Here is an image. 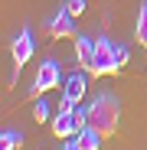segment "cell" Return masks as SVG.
Returning <instances> with one entry per match:
<instances>
[{
    "mask_svg": "<svg viewBox=\"0 0 147 150\" xmlns=\"http://www.w3.org/2000/svg\"><path fill=\"white\" fill-rule=\"evenodd\" d=\"M33 117H36L39 124H46V121H53V105H49V101H46L43 95L36 98V105H33Z\"/></svg>",
    "mask_w": 147,
    "mask_h": 150,
    "instance_id": "obj_10",
    "label": "cell"
},
{
    "mask_svg": "<svg viewBox=\"0 0 147 150\" xmlns=\"http://www.w3.org/2000/svg\"><path fill=\"white\" fill-rule=\"evenodd\" d=\"M53 134H56L59 140H69V137H75V134H79L75 105L65 101V98H62V105H59V111H56V117H53Z\"/></svg>",
    "mask_w": 147,
    "mask_h": 150,
    "instance_id": "obj_4",
    "label": "cell"
},
{
    "mask_svg": "<svg viewBox=\"0 0 147 150\" xmlns=\"http://www.w3.org/2000/svg\"><path fill=\"white\" fill-rule=\"evenodd\" d=\"M88 124H92L102 137H114V134H118V124H121L118 98H111V95H98L95 101L88 105Z\"/></svg>",
    "mask_w": 147,
    "mask_h": 150,
    "instance_id": "obj_1",
    "label": "cell"
},
{
    "mask_svg": "<svg viewBox=\"0 0 147 150\" xmlns=\"http://www.w3.org/2000/svg\"><path fill=\"white\" fill-rule=\"evenodd\" d=\"M128 59H131V56H128V49H124V46H118V62H121V69L128 65Z\"/></svg>",
    "mask_w": 147,
    "mask_h": 150,
    "instance_id": "obj_14",
    "label": "cell"
},
{
    "mask_svg": "<svg viewBox=\"0 0 147 150\" xmlns=\"http://www.w3.org/2000/svg\"><path fill=\"white\" fill-rule=\"evenodd\" d=\"M33 52H36V36H33V30H23V33L13 39V46H10V56H13V75H10V85L20 79V69L33 59Z\"/></svg>",
    "mask_w": 147,
    "mask_h": 150,
    "instance_id": "obj_3",
    "label": "cell"
},
{
    "mask_svg": "<svg viewBox=\"0 0 147 150\" xmlns=\"http://www.w3.org/2000/svg\"><path fill=\"white\" fill-rule=\"evenodd\" d=\"M92 56H95V39L75 36V59H79L82 69H92Z\"/></svg>",
    "mask_w": 147,
    "mask_h": 150,
    "instance_id": "obj_8",
    "label": "cell"
},
{
    "mask_svg": "<svg viewBox=\"0 0 147 150\" xmlns=\"http://www.w3.org/2000/svg\"><path fill=\"white\" fill-rule=\"evenodd\" d=\"M88 72V69H85ZM85 72H72L69 79L62 82V98L72 105H82L85 101V88H88V79H85Z\"/></svg>",
    "mask_w": 147,
    "mask_h": 150,
    "instance_id": "obj_6",
    "label": "cell"
},
{
    "mask_svg": "<svg viewBox=\"0 0 147 150\" xmlns=\"http://www.w3.org/2000/svg\"><path fill=\"white\" fill-rule=\"evenodd\" d=\"M75 140H79L82 150H98V147H102V134H98L92 124H88V127H82V131L75 134Z\"/></svg>",
    "mask_w": 147,
    "mask_h": 150,
    "instance_id": "obj_9",
    "label": "cell"
},
{
    "mask_svg": "<svg viewBox=\"0 0 147 150\" xmlns=\"http://www.w3.org/2000/svg\"><path fill=\"white\" fill-rule=\"evenodd\" d=\"M59 79H62V65L56 62V59H46L43 65H39V72H36V82H33V88H30V95H46V91H53L56 85H59Z\"/></svg>",
    "mask_w": 147,
    "mask_h": 150,
    "instance_id": "obj_5",
    "label": "cell"
},
{
    "mask_svg": "<svg viewBox=\"0 0 147 150\" xmlns=\"http://www.w3.org/2000/svg\"><path fill=\"white\" fill-rule=\"evenodd\" d=\"M134 36L147 49V4H141V10H137V30H134Z\"/></svg>",
    "mask_w": 147,
    "mask_h": 150,
    "instance_id": "obj_11",
    "label": "cell"
},
{
    "mask_svg": "<svg viewBox=\"0 0 147 150\" xmlns=\"http://www.w3.org/2000/svg\"><path fill=\"white\" fill-rule=\"evenodd\" d=\"M118 69H121V62H118V46H111L108 36H98V39H95V56H92L88 75H114Z\"/></svg>",
    "mask_w": 147,
    "mask_h": 150,
    "instance_id": "obj_2",
    "label": "cell"
},
{
    "mask_svg": "<svg viewBox=\"0 0 147 150\" xmlns=\"http://www.w3.org/2000/svg\"><path fill=\"white\" fill-rule=\"evenodd\" d=\"M72 20H75V16H72L65 7L53 16V20H49V36H53V39H65V36H75V26H72Z\"/></svg>",
    "mask_w": 147,
    "mask_h": 150,
    "instance_id": "obj_7",
    "label": "cell"
},
{
    "mask_svg": "<svg viewBox=\"0 0 147 150\" xmlns=\"http://www.w3.org/2000/svg\"><path fill=\"white\" fill-rule=\"evenodd\" d=\"M62 150H82V147H79V140H65V144H62Z\"/></svg>",
    "mask_w": 147,
    "mask_h": 150,
    "instance_id": "obj_15",
    "label": "cell"
},
{
    "mask_svg": "<svg viewBox=\"0 0 147 150\" xmlns=\"http://www.w3.org/2000/svg\"><path fill=\"white\" fill-rule=\"evenodd\" d=\"M65 10H69L72 16H79V13H85V0H69V4H65Z\"/></svg>",
    "mask_w": 147,
    "mask_h": 150,
    "instance_id": "obj_13",
    "label": "cell"
},
{
    "mask_svg": "<svg viewBox=\"0 0 147 150\" xmlns=\"http://www.w3.org/2000/svg\"><path fill=\"white\" fill-rule=\"evenodd\" d=\"M20 144H23V137L16 131H4V134H0V150H16Z\"/></svg>",
    "mask_w": 147,
    "mask_h": 150,
    "instance_id": "obj_12",
    "label": "cell"
}]
</instances>
